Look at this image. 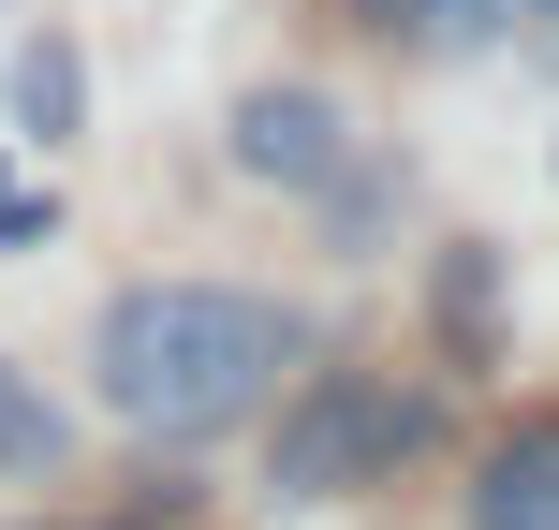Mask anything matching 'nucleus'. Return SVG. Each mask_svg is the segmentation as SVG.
<instances>
[{
	"mask_svg": "<svg viewBox=\"0 0 559 530\" xmlns=\"http://www.w3.org/2000/svg\"><path fill=\"white\" fill-rule=\"evenodd\" d=\"M280 368H295V325L280 295H236V280H118L88 325V384L147 443H206V427L265 413Z\"/></svg>",
	"mask_w": 559,
	"mask_h": 530,
	"instance_id": "obj_1",
	"label": "nucleus"
},
{
	"mask_svg": "<svg viewBox=\"0 0 559 530\" xmlns=\"http://www.w3.org/2000/svg\"><path fill=\"white\" fill-rule=\"evenodd\" d=\"M427 398L413 384H368V368H324L309 398H280V443H265V486L280 502H354V486H383L397 457L427 443Z\"/></svg>",
	"mask_w": 559,
	"mask_h": 530,
	"instance_id": "obj_2",
	"label": "nucleus"
},
{
	"mask_svg": "<svg viewBox=\"0 0 559 530\" xmlns=\"http://www.w3.org/2000/svg\"><path fill=\"white\" fill-rule=\"evenodd\" d=\"M338 163H354V118H338L324 89H251V104H236V177H265V192H324Z\"/></svg>",
	"mask_w": 559,
	"mask_h": 530,
	"instance_id": "obj_3",
	"label": "nucleus"
},
{
	"mask_svg": "<svg viewBox=\"0 0 559 530\" xmlns=\"http://www.w3.org/2000/svg\"><path fill=\"white\" fill-rule=\"evenodd\" d=\"M472 530H559V427H515L472 472Z\"/></svg>",
	"mask_w": 559,
	"mask_h": 530,
	"instance_id": "obj_4",
	"label": "nucleus"
},
{
	"mask_svg": "<svg viewBox=\"0 0 559 530\" xmlns=\"http://www.w3.org/2000/svg\"><path fill=\"white\" fill-rule=\"evenodd\" d=\"M74 118H88V59L59 45V30H29V45H15V133H29V148H59Z\"/></svg>",
	"mask_w": 559,
	"mask_h": 530,
	"instance_id": "obj_5",
	"label": "nucleus"
},
{
	"mask_svg": "<svg viewBox=\"0 0 559 530\" xmlns=\"http://www.w3.org/2000/svg\"><path fill=\"white\" fill-rule=\"evenodd\" d=\"M59 457H74V413H59V398L0 354V472H59Z\"/></svg>",
	"mask_w": 559,
	"mask_h": 530,
	"instance_id": "obj_6",
	"label": "nucleus"
},
{
	"mask_svg": "<svg viewBox=\"0 0 559 530\" xmlns=\"http://www.w3.org/2000/svg\"><path fill=\"white\" fill-rule=\"evenodd\" d=\"M368 15H383V30H427V45H472L486 0H368Z\"/></svg>",
	"mask_w": 559,
	"mask_h": 530,
	"instance_id": "obj_7",
	"label": "nucleus"
},
{
	"mask_svg": "<svg viewBox=\"0 0 559 530\" xmlns=\"http://www.w3.org/2000/svg\"><path fill=\"white\" fill-rule=\"evenodd\" d=\"M442 325H456V339H486V251H456V280H442Z\"/></svg>",
	"mask_w": 559,
	"mask_h": 530,
	"instance_id": "obj_8",
	"label": "nucleus"
},
{
	"mask_svg": "<svg viewBox=\"0 0 559 530\" xmlns=\"http://www.w3.org/2000/svg\"><path fill=\"white\" fill-rule=\"evenodd\" d=\"M515 15H559V0H515Z\"/></svg>",
	"mask_w": 559,
	"mask_h": 530,
	"instance_id": "obj_9",
	"label": "nucleus"
}]
</instances>
